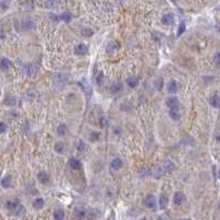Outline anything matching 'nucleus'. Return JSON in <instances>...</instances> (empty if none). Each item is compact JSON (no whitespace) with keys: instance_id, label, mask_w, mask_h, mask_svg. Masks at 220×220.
I'll return each instance as SVG.
<instances>
[{"instance_id":"obj_31","label":"nucleus","mask_w":220,"mask_h":220,"mask_svg":"<svg viewBox=\"0 0 220 220\" xmlns=\"http://www.w3.org/2000/svg\"><path fill=\"white\" fill-rule=\"evenodd\" d=\"M162 78H159V79L156 80V82H155L154 83V86L156 87V88H157V89H161V88H162Z\"/></svg>"},{"instance_id":"obj_17","label":"nucleus","mask_w":220,"mask_h":220,"mask_svg":"<svg viewBox=\"0 0 220 220\" xmlns=\"http://www.w3.org/2000/svg\"><path fill=\"white\" fill-rule=\"evenodd\" d=\"M33 207L35 208V209H41V208H43L44 206V199L39 197V198H35L33 200Z\"/></svg>"},{"instance_id":"obj_34","label":"nucleus","mask_w":220,"mask_h":220,"mask_svg":"<svg viewBox=\"0 0 220 220\" xmlns=\"http://www.w3.org/2000/svg\"><path fill=\"white\" fill-rule=\"evenodd\" d=\"M78 151L79 152H82V151H84V150H85V143H83V141H80L79 142V144H78Z\"/></svg>"},{"instance_id":"obj_29","label":"nucleus","mask_w":220,"mask_h":220,"mask_svg":"<svg viewBox=\"0 0 220 220\" xmlns=\"http://www.w3.org/2000/svg\"><path fill=\"white\" fill-rule=\"evenodd\" d=\"M8 7H9V2H8V0H2V1L0 2V8H1L2 10L8 9Z\"/></svg>"},{"instance_id":"obj_11","label":"nucleus","mask_w":220,"mask_h":220,"mask_svg":"<svg viewBox=\"0 0 220 220\" xmlns=\"http://www.w3.org/2000/svg\"><path fill=\"white\" fill-rule=\"evenodd\" d=\"M173 20H174V15L172 13H166V15H163L162 23L165 25H170L173 23Z\"/></svg>"},{"instance_id":"obj_12","label":"nucleus","mask_w":220,"mask_h":220,"mask_svg":"<svg viewBox=\"0 0 220 220\" xmlns=\"http://www.w3.org/2000/svg\"><path fill=\"white\" fill-rule=\"evenodd\" d=\"M127 84H128V86L131 87V88H135L138 86V84H139V79H138L135 76H130L128 79H127Z\"/></svg>"},{"instance_id":"obj_21","label":"nucleus","mask_w":220,"mask_h":220,"mask_svg":"<svg viewBox=\"0 0 220 220\" xmlns=\"http://www.w3.org/2000/svg\"><path fill=\"white\" fill-rule=\"evenodd\" d=\"M118 49H119V44L117 43V42H111L107 46V52L110 53V52H113V50H118Z\"/></svg>"},{"instance_id":"obj_14","label":"nucleus","mask_w":220,"mask_h":220,"mask_svg":"<svg viewBox=\"0 0 220 220\" xmlns=\"http://www.w3.org/2000/svg\"><path fill=\"white\" fill-rule=\"evenodd\" d=\"M19 205H20V202H19L17 199H15V200H8V202H6V207H7L9 210H12V211H13Z\"/></svg>"},{"instance_id":"obj_1","label":"nucleus","mask_w":220,"mask_h":220,"mask_svg":"<svg viewBox=\"0 0 220 220\" xmlns=\"http://www.w3.org/2000/svg\"><path fill=\"white\" fill-rule=\"evenodd\" d=\"M166 106L170 108V110H172V109H180V100H178V98L177 97L167 98Z\"/></svg>"},{"instance_id":"obj_24","label":"nucleus","mask_w":220,"mask_h":220,"mask_svg":"<svg viewBox=\"0 0 220 220\" xmlns=\"http://www.w3.org/2000/svg\"><path fill=\"white\" fill-rule=\"evenodd\" d=\"M57 134L60 137H64L66 134V126L65 124H60L57 128Z\"/></svg>"},{"instance_id":"obj_19","label":"nucleus","mask_w":220,"mask_h":220,"mask_svg":"<svg viewBox=\"0 0 220 220\" xmlns=\"http://www.w3.org/2000/svg\"><path fill=\"white\" fill-rule=\"evenodd\" d=\"M0 184H1V186L4 188H9L11 186V177L10 176L4 177L1 180V182H0Z\"/></svg>"},{"instance_id":"obj_20","label":"nucleus","mask_w":220,"mask_h":220,"mask_svg":"<svg viewBox=\"0 0 220 220\" xmlns=\"http://www.w3.org/2000/svg\"><path fill=\"white\" fill-rule=\"evenodd\" d=\"M163 171H164V173L165 172H171V171L174 168V164L171 161H165L164 164H163Z\"/></svg>"},{"instance_id":"obj_15","label":"nucleus","mask_w":220,"mask_h":220,"mask_svg":"<svg viewBox=\"0 0 220 220\" xmlns=\"http://www.w3.org/2000/svg\"><path fill=\"white\" fill-rule=\"evenodd\" d=\"M122 161L120 159H115L113 161L111 162V164H110V166H111V168L112 170H116V171H118L120 170L121 167H122Z\"/></svg>"},{"instance_id":"obj_6","label":"nucleus","mask_w":220,"mask_h":220,"mask_svg":"<svg viewBox=\"0 0 220 220\" xmlns=\"http://www.w3.org/2000/svg\"><path fill=\"white\" fill-rule=\"evenodd\" d=\"M87 52H88V47L86 44L80 43L75 47V53L77 55H85L87 54Z\"/></svg>"},{"instance_id":"obj_33","label":"nucleus","mask_w":220,"mask_h":220,"mask_svg":"<svg viewBox=\"0 0 220 220\" xmlns=\"http://www.w3.org/2000/svg\"><path fill=\"white\" fill-rule=\"evenodd\" d=\"M6 129H7L6 124L4 122H0V133H4V131H6Z\"/></svg>"},{"instance_id":"obj_39","label":"nucleus","mask_w":220,"mask_h":220,"mask_svg":"<svg viewBox=\"0 0 220 220\" xmlns=\"http://www.w3.org/2000/svg\"><path fill=\"white\" fill-rule=\"evenodd\" d=\"M140 220H146V218H142V219H140Z\"/></svg>"},{"instance_id":"obj_26","label":"nucleus","mask_w":220,"mask_h":220,"mask_svg":"<svg viewBox=\"0 0 220 220\" xmlns=\"http://www.w3.org/2000/svg\"><path fill=\"white\" fill-rule=\"evenodd\" d=\"M13 213H15L17 216H20V215H22V213H24V207H23V206L20 204V205H19L18 207H17V208L13 210Z\"/></svg>"},{"instance_id":"obj_3","label":"nucleus","mask_w":220,"mask_h":220,"mask_svg":"<svg viewBox=\"0 0 220 220\" xmlns=\"http://www.w3.org/2000/svg\"><path fill=\"white\" fill-rule=\"evenodd\" d=\"M178 90H180V84H178V82L175 79H172L168 83V85H167V91L170 94H176Z\"/></svg>"},{"instance_id":"obj_40","label":"nucleus","mask_w":220,"mask_h":220,"mask_svg":"<svg viewBox=\"0 0 220 220\" xmlns=\"http://www.w3.org/2000/svg\"><path fill=\"white\" fill-rule=\"evenodd\" d=\"M182 220H191V219H182Z\"/></svg>"},{"instance_id":"obj_35","label":"nucleus","mask_w":220,"mask_h":220,"mask_svg":"<svg viewBox=\"0 0 220 220\" xmlns=\"http://www.w3.org/2000/svg\"><path fill=\"white\" fill-rule=\"evenodd\" d=\"M120 89H121V84H116L113 86V91H118Z\"/></svg>"},{"instance_id":"obj_23","label":"nucleus","mask_w":220,"mask_h":220,"mask_svg":"<svg viewBox=\"0 0 220 220\" xmlns=\"http://www.w3.org/2000/svg\"><path fill=\"white\" fill-rule=\"evenodd\" d=\"M58 19H61V20H63V21H65V22H69L71 21V19H72V15H71L69 12H64V13H62V15L58 17Z\"/></svg>"},{"instance_id":"obj_9","label":"nucleus","mask_w":220,"mask_h":220,"mask_svg":"<svg viewBox=\"0 0 220 220\" xmlns=\"http://www.w3.org/2000/svg\"><path fill=\"white\" fill-rule=\"evenodd\" d=\"M209 104L213 108H219L220 107V96L219 95H213L209 99Z\"/></svg>"},{"instance_id":"obj_37","label":"nucleus","mask_w":220,"mask_h":220,"mask_svg":"<svg viewBox=\"0 0 220 220\" xmlns=\"http://www.w3.org/2000/svg\"><path fill=\"white\" fill-rule=\"evenodd\" d=\"M4 33L2 31H0V39H4Z\"/></svg>"},{"instance_id":"obj_32","label":"nucleus","mask_w":220,"mask_h":220,"mask_svg":"<svg viewBox=\"0 0 220 220\" xmlns=\"http://www.w3.org/2000/svg\"><path fill=\"white\" fill-rule=\"evenodd\" d=\"M102 79H104V74H102V73H99V75L97 76V78H96V80H97V83H98V84H101Z\"/></svg>"},{"instance_id":"obj_4","label":"nucleus","mask_w":220,"mask_h":220,"mask_svg":"<svg viewBox=\"0 0 220 220\" xmlns=\"http://www.w3.org/2000/svg\"><path fill=\"white\" fill-rule=\"evenodd\" d=\"M144 204L148 208H150V209H154L155 207H156V199H155V196L148 195L146 196V198L144 199Z\"/></svg>"},{"instance_id":"obj_27","label":"nucleus","mask_w":220,"mask_h":220,"mask_svg":"<svg viewBox=\"0 0 220 220\" xmlns=\"http://www.w3.org/2000/svg\"><path fill=\"white\" fill-rule=\"evenodd\" d=\"M185 29H186V24H185V22H182L178 26V31H177V35L180 36L183 33L185 32Z\"/></svg>"},{"instance_id":"obj_2","label":"nucleus","mask_w":220,"mask_h":220,"mask_svg":"<svg viewBox=\"0 0 220 220\" xmlns=\"http://www.w3.org/2000/svg\"><path fill=\"white\" fill-rule=\"evenodd\" d=\"M22 73H23L24 75L29 76V77H32V76L35 75L36 69L32 64H25V65L22 67Z\"/></svg>"},{"instance_id":"obj_7","label":"nucleus","mask_w":220,"mask_h":220,"mask_svg":"<svg viewBox=\"0 0 220 220\" xmlns=\"http://www.w3.org/2000/svg\"><path fill=\"white\" fill-rule=\"evenodd\" d=\"M75 216L78 220H85L86 217L88 216V211L85 209H82V208H78V209L75 210Z\"/></svg>"},{"instance_id":"obj_38","label":"nucleus","mask_w":220,"mask_h":220,"mask_svg":"<svg viewBox=\"0 0 220 220\" xmlns=\"http://www.w3.org/2000/svg\"><path fill=\"white\" fill-rule=\"evenodd\" d=\"M216 139H217V141H218V142H219V143H220V133L218 134V135H217V137H216Z\"/></svg>"},{"instance_id":"obj_36","label":"nucleus","mask_w":220,"mask_h":220,"mask_svg":"<svg viewBox=\"0 0 220 220\" xmlns=\"http://www.w3.org/2000/svg\"><path fill=\"white\" fill-rule=\"evenodd\" d=\"M100 122H101V126H105V124H106V119H105V118H101Z\"/></svg>"},{"instance_id":"obj_8","label":"nucleus","mask_w":220,"mask_h":220,"mask_svg":"<svg viewBox=\"0 0 220 220\" xmlns=\"http://www.w3.org/2000/svg\"><path fill=\"white\" fill-rule=\"evenodd\" d=\"M38 180H39V182L42 183V184H46L47 182L50 180V176H49V174H47L46 172L41 171V172H39V174H38Z\"/></svg>"},{"instance_id":"obj_30","label":"nucleus","mask_w":220,"mask_h":220,"mask_svg":"<svg viewBox=\"0 0 220 220\" xmlns=\"http://www.w3.org/2000/svg\"><path fill=\"white\" fill-rule=\"evenodd\" d=\"M83 34L85 36H91L94 34V31L91 29H84L83 30Z\"/></svg>"},{"instance_id":"obj_22","label":"nucleus","mask_w":220,"mask_h":220,"mask_svg":"<svg viewBox=\"0 0 220 220\" xmlns=\"http://www.w3.org/2000/svg\"><path fill=\"white\" fill-rule=\"evenodd\" d=\"M167 202H168L167 197H166L165 195L161 196V198H160V206H161V208H162V209H165L166 206H167Z\"/></svg>"},{"instance_id":"obj_10","label":"nucleus","mask_w":220,"mask_h":220,"mask_svg":"<svg viewBox=\"0 0 220 220\" xmlns=\"http://www.w3.org/2000/svg\"><path fill=\"white\" fill-rule=\"evenodd\" d=\"M69 166L74 171H79L82 168V163L76 159H71L69 160Z\"/></svg>"},{"instance_id":"obj_5","label":"nucleus","mask_w":220,"mask_h":220,"mask_svg":"<svg viewBox=\"0 0 220 220\" xmlns=\"http://www.w3.org/2000/svg\"><path fill=\"white\" fill-rule=\"evenodd\" d=\"M173 202L175 205H182L185 202V195L182 191H176L173 197Z\"/></svg>"},{"instance_id":"obj_18","label":"nucleus","mask_w":220,"mask_h":220,"mask_svg":"<svg viewBox=\"0 0 220 220\" xmlns=\"http://www.w3.org/2000/svg\"><path fill=\"white\" fill-rule=\"evenodd\" d=\"M10 65H11V62L8 58H1V61H0V68L2 69V71L9 69Z\"/></svg>"},{"instance_id":"obj_28","label":"nucleus","mask_w":220,"mask_h":220,"mask_svg":"<svg viewBox=\"0 0 220 220\" xmlns=\"http://www.w3.org/2000/svg\"><path fill=\"white\" fill-rule=\"evenodd\" d=\"M99 138H100V133L97 132V131L91 132V134H90V141H98Z\"/></svg>"},{"instance_id":"obj_16","label":"nucleus","mask_w":220,"mask_h":220,"mask_svg":"<svg viewBox=\"0 0 220 220\" xmlns=\"http://www.w3.org/2000/svg\"><path fill=\"white\" fill-rule=\"evenodd\" d=\"M53 217H54L55 220H64L65 218V213L63 209H56L53 213Z\"/></svg>"},{"instance_id":"obj_25","label":"nucleus","mask_w":220,"mask_h":220,"mask_svg":"<svg viewBox=\"0 0 220 220\" xmlns=\"http://www.w3.org/2000/svg\"><path fill=\"white\" fill-rule=\"evenodd\" d=\"M54 149L57 153H62V152L64 151V144H63V142H57V143H55Z\"/></svg>"},{"instance_id":"obj_13","label":"nucleus","mask_w":220,"mask_h":220,"mask_svg":"<svg viewBox=\"0 0 220 220\" xmlns=\"http://www.w3.org/2000/svg\"><path fill=\"white\" fill-rule=\"evenodd\" d=\"M170 117L171 119L174 120V121H178L180 119V109H172V110H170Z\"/></svg>"}]
</instances>
